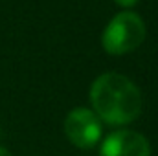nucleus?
I'll use <instances>...</instances> for the list:
<instances>
[{"label":"nucleus","mask_w":158,"mask_h":156,"mask_svg":"<svg viewBox=\"0 0 158 156\" xmlns=\"http://www.w3.org/2000/svg\"><path fill=\"white\" fill-rule=\"evenodd\" d=\"M90 103L94 114L110 127L129 125L142 112L140 88L116 72L103 74L92 83Z\"/></svg>","instance_id":"obj_1"},{"label":"nucleus","mask_w":158,"mask_h":156,"mask_svg":"<svg viewBox=\"0 0 158 156\" xmlns=\"http://www.w3.org/2000/svg\"><path fill=\"white\" fill-rule=\"evenodd\" d=\"M145 39V24L134 11L118 13L103 30L101 44L110 55H125L134 51Z\"/></svg>","instance_id":"obj_2"},{"label":"nucleus","mask_w":158,"mask_h":156,"mask_svg":"<svg viewBox=\"0 0 158 156\" xmlns=\"http://www.w3.org/2000/svg\"><path fill=\"white\" fill-rule=\"evenodd\" d=\"M101 119L94 110L77 107L64 117V134L72 145L79 149H92L101 140Z\"/></svg>","instance_id":"obj_3"},{"label":"nucleus","mask_w":158,"mask_h":156,"mask_svg":"<svg viewBox=\"0 0 158 156\" xmlns=\"http://www.w3.org/2000/svg\"><path fill=\"white\" fill-rule=\"evenodd\" d=\"M99 156H151V143L136 130L118 129L101 142Z\"/></svg>","instance_id":"obj_4"},{"label":"nucleus","mask_w":158,"mask_h":156,"mask_svg":"<svg viewBox=\"0 0 158 156\" xmlns=\"http://www.w3.org/2000/svg\"><path fill=\"white\" fill-rule=\"evenodd\" d=\"M114 2L118 4L119 7H125V9H131V7H134L138 4V0H114Z\"/></svg>","instance_id":"obj_5"},{"label":"nucleus","mask_w":158,"mask_h":156,"mask_svg":"<svg viewBox=\"0 0 158 156\" xmlns=\"http://www.w3.org/2000/svg\"><path fill=\"white\" fill-rule=\"evenodd\" d=\"M0 156H11V153H9L6 147H2V145H0Z\"/></svg>","instance_id":"obj_6"}]
</instances>
